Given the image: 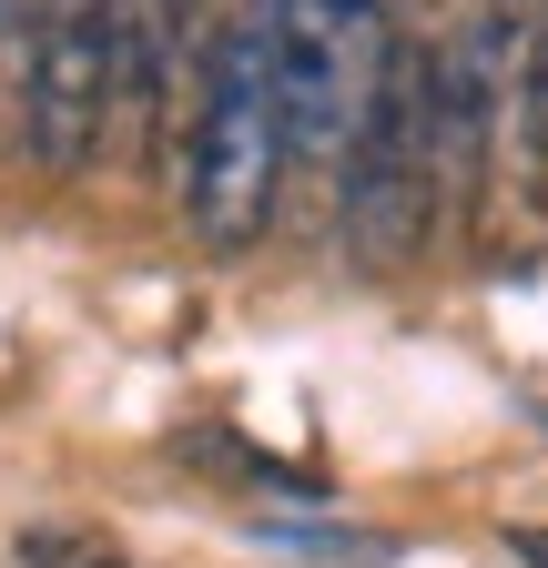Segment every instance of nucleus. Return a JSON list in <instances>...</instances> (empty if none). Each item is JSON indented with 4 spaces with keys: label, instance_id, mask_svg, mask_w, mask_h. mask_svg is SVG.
Returning a JSON list of instances; mask_svg holds the SVG:
<instances>
[{
    "label": "nucleus",
    "instance_id": "nucleus-2",
    "mask_svg": "<svg viewBox=\"0 0 548 568\" xmlns=\"http://www.w3.org/2000/svg\"><path fill=\"white\" fill-rule=\"evenodd\" d=\"M285 92H274V31H264V0L214 31L203 51V82L183 112V213L214 254H244L274 224V183H285Z\"/></svg>",
    "mask_w": 548,
    "mask_h": 568
},
{
    "label": "nucleus",
    "instance_id": "nucleus-7",
    "mask_svg": "<svg viewBox=\"0 0 548 568\" xmlns=\"http://www.w3.org/2000/svg\"><path fill=\"white\" fill-rule=\"evenodd\" d=\"M21 568H132L102 528H61V518H41V528H21Z\"/></svg>",
    "mask_w": 548,
    "mask_h": 568
},
{
    "label": "nucleus",
    "instance_id": "nucleus-8",
    "mask_svg": "<svg viewBox=\"0 0 548 568\" xmlns=\"http://www.w3.org/2000/svg\"><path fill=\"white\" fill-rule=\"evenodd\" d=\"M21 41H31V0H0V71H21Z\"/></svg>",
    "mask_w": 548,
    "mask_h": 568
},
{
    "label": "nucleus",
    "instance_id": "nucleus-4",
    "mask_svg": "<svg viewBox=\"0 0 548 568\" xmlns=\"http://www.w3.org/2000/svg\"><path fill=\"white\" fill-rule=\"evenodd\" d=\"M274 92H285V153L346 163V142L406 41V0H264Z\"/></svg>",
    "mask_w": 548,
    "mask_h": 568
},
{
    "label": "nucleus",
    "instance_id": "nucleus-5",
    "mask_svg": "<svg viewBox=\"0 0 548 568\" xmlns=\"http://www.w3.org/2000/svg\"><path fill=\"white\" fill-rule=\"evenodd\" d=\"M518 41H528V0H447V21L417 41L447 203H467L477 173H488V142H498L508 92H518Z\"/></svg>",
    "mask_w": 548,
    "mask_h": 568
},
{
    "label": "nucleus",
    "instance_id": "nucleus-3",
    "mask_svg": "<svg viewBox=\"0 0 548 568\" xmlns=\"http://www.w3.org/2000/svg\"><path fill=\"white\" fill-rule=\"evenodd\" d=\"M346 254L366 264V274H406L427 254V234H437V213H447V173H437V112H427V61H417V41H396V61H386V82H376V102H366V122H356V142H346Z\"/></svg>",
    "mask_w": 548,
    "mask_h": 568
},
{
    "label": "nucleus",
    "instance_id": "nucleus-6",
    "mask_svg": "<svg viewBox=\"0 0 548 568\" xmlns=\"http://www.w3.org/2000/svg\"><path fill=\"white\" fill-rule=\"evenodd\" d=\"M518 153H528V183L548 193V0H528V41H518Z\"/></svg>",
    "mask_w": 548,
    "mask_h": 568
},
{
    "label": "nucleus",
    "instance_id": "nucleus-9",
    "mask_svg": "<svg viewBox=\"0 0 548 568\" xmlns=\"http://www.w3.org/2000/svg\"><path fill=\"white\" fill-rule=\"evenodd\" d=\"M518 558H528V568H548V528H518Z\"/></svg>",
    "mask_w": 548,
    "mask_h": 568
},
{
    "label": "nucleus",
    "instance_id": "nucleus-1",
    "mask_svg": "<svg viewBox=\"0 0 548 568\" xmlns=\"http://www.w3.org/2000/svg\"><path fill=\"white\" fill-rule=\"evenodd\" d=\"M21 132L61 183L102 153V132L163 92V0H31L21 41Z\"/></svg>",
    "mask_w": 548,
    "mask_h": 568
}]
</instances>
